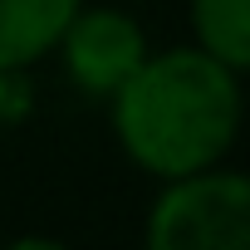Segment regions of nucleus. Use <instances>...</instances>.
<instances>
[{
  "label": "nucleus",
  "mask_w": 250,
  "mask_h": 250,
  "mask_svg": "<svg viewBox=\"0 0 250 250\" xmlns=\"http://www.w3.org/2000/svg\"><path fill=\"white\" fill-rule=\"evenodd\" d=\"M152 250H245L250 245V182L240 172L196 167L162 182L147 211Z\"/></svg>",
  "instance_id": "nucleus-2"
},
{
  "label": "nucleus",
  "mask_w": 250,
  "mask_h": 250,
  "mask_svg": "<svg viewBox=\"0 0 250 250\" xmlns=\"http://www.w3.org/2000/svg\"><path fill=\"white\" fill-rule=\"evenodd\" d=\"M113 133L157 182L216 167L240 133V69L182 44L147 54L113 98Z\"/></svg>",
  "instance_id": "nucleus-1"
},
{
  "label": "nucleus",
  "mask_w": 250,
  "mask_h": 250,
  "mask_svg": "<svg viewBox=\"0 0 250 250\" xmlns=\"http://www.w3.org/2000/svg\"><path fill=\"white\" fill-rule=\"evenodd\" d=\"M35 108V88L25 79V69H0V133L20 128Z\"/></svg>",
  "instance_id": "nucleus-6"
},
{
  "label": "nucleus",
  "mask_w": 250,
  "mask_h": 250,
  "mask_svg": "<svg viewBox=\"0 0 250 250\" xmlns=\"http://www.w3.org/2000/svg\"><path fill=\"white\" fill-rule=\"evenodd\" d=\"M83 0H0V69H35L54 54L64 25Z\"/></svg>",
  "instance_id": "nucleus-4"
},
{
  "label": "nucleus",
  "mask_w": 250,
  "mask_h": 250,
  "mask_svg": "<svg viewBox=\"0 0 250 250\" xmlns=\"http://www.w3.org/2000/svg\"><path fill=\"white\" fill-rule=\"evenodd\" d=\"M54 49L64 54L69 83L79 93H88V98H113L128 83V74L147 59L143 25L133 15L113 10V5H93V10L79 5Z\"/></svg>",
  "instance_id": "nucleus-3"
},
{
  "label": "nucleus",
  "mask_w": 250,
  "mask_h": 250,
  "mask_svg": "<svg viewBox=\"0 0 250 250\" xmlns=\"http://www.w3.org/2000/svg\"><path fill=\"white\" fill-rule=\"evenodd\" d=\"M191 30H196V49H206L221 64L245 74V64H250V0H191Z\"/></svg>",
  "instance_id": "nucleus-5"
}]
</instances>
